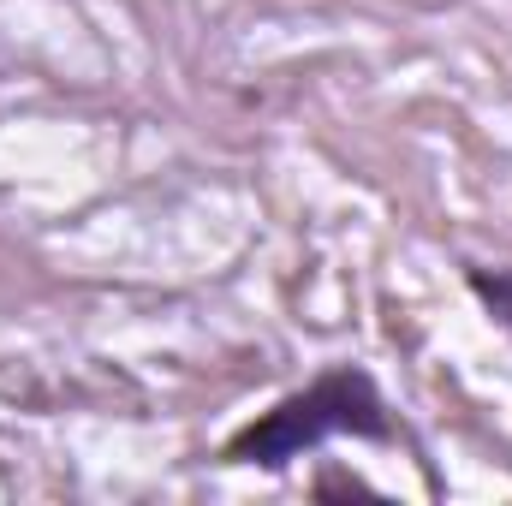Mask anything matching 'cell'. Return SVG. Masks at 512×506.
Instances as JSON below:
<instances>
[{
    "instance_id": "1",
    "label": "cell",
    "mask_w": 512,
    "mask_h": 506,
    "mask_svg": "<svg viewBox=\"0 0 512 506\" xmlns=\"http://www.w3.org/2000/svg\"><path fill=\"white\" fill-rule=\"evenodd\" d=\"M328 441H399V423L387 411L382 387L358 364H328L298 393L274 399L262 417H251L227 447L221 465L239 471H286L292 459L328 447Z\"/></svg>"
},
{
    "instance_id": "2",
    "label": "cell",
    "mask_w": 512,
    "mask_h": 506,
    "mask_svg": "<svg viewBox=\"0 0 512 506\" xmlns=\"http://www.w3.org/2000/svg\"><path fill=\"white\" fill-rule=\"evenodd\" d=\"M465 286L477 292V304L512 334V268H483V262H471V268H465Z\"/></svg>"
}]
</instances>
